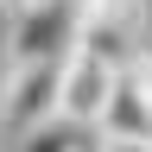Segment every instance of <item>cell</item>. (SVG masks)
<instances>
[{
    "label": "cell",
    "mask_w": 152,
    "mask_h": 152,
    "mask_svg": "<svg viewBox=\"0 0 152 152\" xmlns=\"http://www.w3.org/2000/svg\"><path fill=\"white\" fill-rule=\"evenodd\" d=\"M57 114V64H7L0 70V127L19 133Z\"/></svg>",
    "instance_id": "3957f363"
},
{
    "label": "cell",
    "mask_w": 152,
    "mask_h": 152,
    "mask_svg": "<svg viewBox=\"0 0 152 152\" xmlns=\"http://www.w3.org/2000/svg\"><path fill=\"white\" fill-rule=\"evenodd\" d=\"M127 76L140 83V95L152 102V45H140V51H133V64H127Z\"/></svg>",
    "instance_id": "52a82bcc"
},
{
    "label": "cell",
    "mask_w": 152,
    "mask_h": 152,
    "mask_svg": "<svg viewBox=\"0 0 152 152\" xmlns=\"http://www.w3.org/2000/svg\"><path fill=\"white\" fill-rule=\"evenodd\" d=\"M26 7H38V0H0V13H26Z\"/></svg>",
    "instance_id": "9c48e42d"
},
{
    "label": "cell",
    "mask_w": 152,
    "mask_h": 152,
    "mask_svg": "<svg viewBox=\"0 0 152 152\" xmlns=\"http://www.w3.org/2000/svg\"><path fill=\"white\" fill-rule=\"evenodd\" d=\"M0 70H7V51H0Z\"/></svg>",
    "instance_id": "8fae6325"
},
{
    "label": "cell",
    "mask_w": 152,
    "mask_h": 152,
    "mask_svg": "<svg viewBox=\"0 0 152 152\" xmlns=\"http://www.w3.org/2000/svg\"><path fill=\"white\" fill-rule=\"evenodd\" d=\"M70 7H76V26H127V32H140L146 0H70Z\"/></svg>",
    "instance_id": "8992f818"
},
{
    "label": "cell",
    "mask_w": 152,
    "mask_h": 152,
    "mask_svg": "<svg viewBox=\"0 0 152 152\" xmlns=\"http://www.w3.org/2000/svg\"><path fill=\"white\" fill-rule=\"evenodd\" d=\"M95 152H152V140H95Z\"/></svg>",
    "instance_id": "ba28073f"
},
{
    "label": "cell",
    "mask_w": 152,
    "mask_h": 152,
    "mask_svg": "<svg viewBox=\"0 0 152 152\" xmlns=\"http://www.w3.org/2000/svg\"><path fill=\"white\" fill-rule=\"evenodd\" d=\"M102 140H152V102L140 95V83L121 70L114 76V95H108V108H102Z\"/></svg>",
    "instance_id": "277c9868"
},
{
    "label": "cell",
    "mask_w": 152,
    "mask_h": 152,
    "mask_svg": "<svg viewBox=\"0 0 152 152\" xmlns=\"http://www.w3.org/2000/svg\"><path fill=\"white\" fill-rule=\"evenodd\" d=\"M76 152H95V140H89V146H76Z\"/></svg>",
    "instance_id": "30bf717a"
},
{
    "label": "cell",
    "mask_w": 152,
    "mask_h": 152,
    "mask_svg": "<svg viewBox=\"0 0 152 152\" xmlns=\"http://www.w3.org/2000/svg\"><path fill=\"white\" fill-rule=\"evenodd\" d=\"M0 51H7V64H64L76 51V7L70 0H38L26 13H7Z\"/></svg>",
    "instance_id": "6da1fadb"
},
{
    "label": "cell",
    "mask_w": 152,
    "mask_h": 152,
    "mask_svg": "<svg viewBox=\"0 0 152 152\" xmlns=\"http://www.w3.org/2000/svg\"><path fill=\"white\" fill-rule=\"evenodd\" d=\"M114 76H121V64H108V57H95V51L76 45L57 64V114L76 121V127H95L102 108H108V95H114Z\"/></svg>",
    "instance_id": "7a4b0ae2"
},
{
    "label": "cell",
    "mask_w": 152,
    "mask_h": 152,
    "mask_svg": "<svg viewBox=\"0 0 152 152\" xmlns=\"http://www.w3.org/2000/svg\"><path fill=\"white\" fill-rule=\"evenodd\" d=\"M146 7H152V0H146Z\"/></svg>",
    "instance_id": "7c38bea8"
},
{
    "label": "cell",
    "mask_w": 152,
    "mask_h": 152,
    "mask_svg": "<svg viewBox=\"0 0 152 152\" xmlns=\"http://www.w3.org/2000/svg\"><path fill=\"white\" fill-rule=\"evenodd\" d=\"M76 146H89V127L64 121V114H45V121L13 133V152H76Z\"/></svg>",
    "instance_id": "5b68a950"
}]
</instances>
